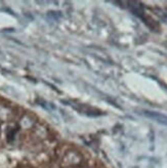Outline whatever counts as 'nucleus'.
I'll use <instances>...</instances> for the list:
<instances>
[{
	"mask_svg": "<svg viewBox=\"0 0 167 168\" xmlns=\"http://www.w3.org/2000/svg\"><path fill=\"white\" fill-rule=\"evenodd\" d=\"M147 116H149L150 118H153L157 120V121L163 123V124L167 125V117L166 116H163V115H160L158 113H151V112H147Z\"/></svg>",
	"mask_w": 167,
	"mask_h": 168,
	"instance_id": "f257e3e1",
	"label": "nucleus"
}]
</instances>
